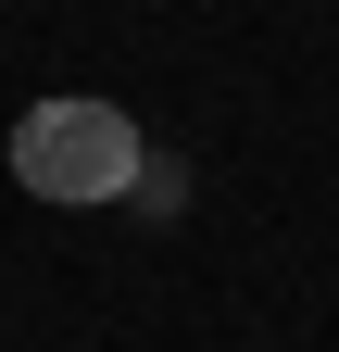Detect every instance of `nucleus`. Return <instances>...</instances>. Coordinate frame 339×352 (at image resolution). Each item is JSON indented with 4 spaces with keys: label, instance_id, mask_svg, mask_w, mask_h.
Listing matches in <instances>:
<instances>
[{
    "label": "nucleus",
    "instance_id": "1",
    "mask_svg": "<svg viewBox=\"0 0 339 352\" xmlns=\"http://www.w3.org/2000/svg\"><path fill=\"white\" fill-rule=\"evenodd\" d=\"M126 176H139V126L113 101H38V113H13V189H38V201H113Z\"/></svg>",
    "mask_w": 339,
    "mask_h": 352
}]
</instances>
